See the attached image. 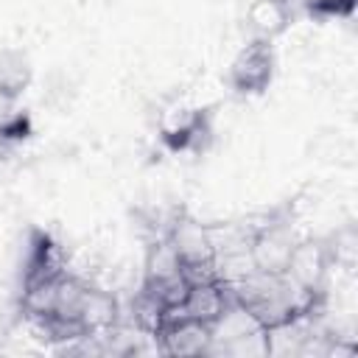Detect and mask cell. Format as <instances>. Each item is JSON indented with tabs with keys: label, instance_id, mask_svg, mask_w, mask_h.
Returning <instances> with one entry per match:
<instances>
[{
	"label": "cell",
	"instance_id": "obj_1",
	"mask_svg": "<svg viewBox=\"0 0 358 358\" xmlns=\"http://www.w3.org/2000/svg\"><path fill=\"white\" fill-rule=\"evenodd\" d=\"M274 70H277V56L271 42L252 36L249 45H243L229 64V87L238 95H260L268 90Z\"/></svg>",
	"mask_w": 358,
	"mask_h": 358
},
{
	"label": "cell",
	"instance_id": "obj_2",
	"mask_svg": "<svg viewBox=\"0 0 358 358\" xmlns=\"http://www.w3.org/2000/svg\"><path fill=\"white\" fill-rule=\"evenodd\" d=\"M213 134L210 115L199 106H173L162 115L159 120V137L168 151L173 154H187V151H201Z\"/></svg>",
	"mask_w": 358,
	"mask_h": 358
},
{
	"label": "cell",
	"instance_id": "obj_3",
	"mask_svg": "<svg viewBox=\"0 0 358 358\" xmlns=\"http://www.w3.org/2000/svg\"><path fill=\"white\" fill-rule=\"evenodd\" d=\"M294 20L291 0H252L246 8V22L255 34V39H274L280 36Z\"/></svg>",
	"mask_w": 358,
	"mask_h": 358
},
{
	"label": "cell",
	"instance_id": "obj_4",
	"mask_svg": "<svg viewBox=\"0 0 358 358\" xmlns=\"http://www.w3.org/2000/svg\"><path fill=\"white\" fill-rule=\"evenodd\" d=\"M31 84L28 59L20 50H0V103H11Z\"/></svg>",
	"mask_w": 358,
	"mask_h": 358
},
{
	"label": "cell",
	"instance_id": "obj_5",
	"mask_svg": "<svg viewBox=\"0 0 358 358\" xmlns=\"http://www.w3.org/2000/svg\"><path fill=\"white\" fill-rule=\"evenodd\" d=\"M31 117L20 109H3L0 106V157H8L28 134H31Z\"/></svg>",
	"mask_w": 358,
	"mask_h": 358
},
{
	"label": "cell",
	"instance_id": "obj_6",
	"mask_svg": "<svg viewBox=\"0 0 358 358\" xmlns=\"http://www.w3.org/2000/svg\"><path fill=\"white\" fill-rule=\"evenodd\" d=\"M302 8L313 20H347L355 11V0H302Z\"/></svg>",
	"mask_w": 358,
	"mask_h": 358
}]
</instances>
